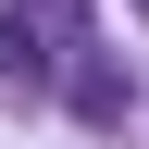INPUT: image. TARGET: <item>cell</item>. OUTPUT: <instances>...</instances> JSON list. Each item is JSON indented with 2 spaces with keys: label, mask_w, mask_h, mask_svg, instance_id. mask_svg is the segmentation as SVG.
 I'll list each match as a JSON object with an SVG mask.
<instances>
[{
  "label": "cell",
  "mask_w": 149,
  "mask_h": 149,
  "mask_svg": "<svg viewBox=\"0 0 149 149\" xmlns=\"http://www.w3.org/2000/svg\"><path fill=\"white\" fill-rule=\"evenodd\" d=\"M0 74H13V87H37V74H50V13H25V0L0 13Z\"/></svg>",
  "instance_id": "obj_1"
},
{
  "label": "cell",
  "mask_w": 149,
  "mask_h": 149,
  "mask_svg": "<svg viewBox=\"0 0 149 149\" xmlns=\"http://www.w3.org/2000/svg\"><path fill=\"white\" fill-rule=\"evenodd\" d=\"M74 112H87V124H112V112H124V74H112V62H87V74H74Z\"/></svg>",
  "instance_id": "obj_2"
},
{
  "label": "cell",
  "mask_w": 149,
  "mask_h": 149,
  "mask_svg": "<svg viewBox=\"0 0 149 149\" xmlns=\"http://www.w3.org/2000/svg\"><path fill=\"white\" fill-rule=\"evenodd\" d=\"M37 13H50V25H62V13H74V0H37Z\"/></svg>",
  "instance_id": "obj_3"
},
{
  "label": "cell",
  "mask_w": 149,
  "mask_h": 149,
  "mask_svg": "<svg viewBox=\"0 0 149 149\" xmlns=\"http://www.w3.org/2000/svg\"><path fill=\"white\" fill-rule=\"evenodd\" d=\"M137 13H149V0H137Z\"/></svg>",
  "instance_id": "obj_4"
}]
</instances>
